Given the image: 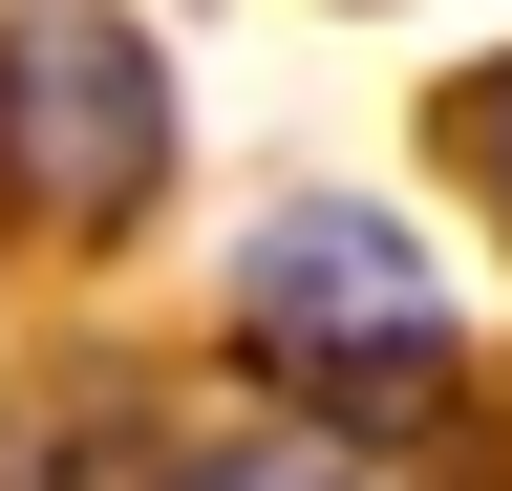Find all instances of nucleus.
Wrapping results in <instances>:
<instances>
[{
	"label": "nucleus",
	"mask_w": 512,
	"mask_h": 491,
	"mask_svg": "<svg viewBox=\"0 0 512 491\" xmlns=\"http://www.w3.org/2000/svg\"><path fill=\"white\" fill-rule=\"evenodd\" d=\"M235 363L299 427L384 449V427H448V406H470V299L427 278V235L384 193H278L235 235Z\"/></svg>",
	"instance_id": "f257e3e1"
},
{
	"label": "nucleus",
	"mask_w": 512,
	"mask_h": 491,
	"mask_svg": "<svg viewBox=\"0 0 512 491\" xmlns=\"http://www.w3.org/2000/svg\"><path fill=\"white\" fill-rule=\"evenodd\" d=\"M171 43L128 0H0V214L43 257H107V235L171 214Z\"/></svg>",
	"instance_id": "f03ea898"
},
{
	"label": "nucleus",
	"mask_w": 512,
	"mask_h": 491,
	"mask_svg": "<svg viewBox=\"0 0 512 491\" xmlns=\"http://www.w3.org/2000/svg\"><path fill=\"white\" fill-rule=\"evenodd\" d=\"M150 491H363L342 427H235V449H150Z\"/></svg>",
	"instance_id": "7ed1b4c3"
},
{
	"label": "nucleus",
	"mask_w": 512,
	"mask_h": 491,
	"mask_svg": "<svg viewBox=\"0 0 512 491\" xmlns=\"http://www.w3.org/2000/svg\"><path fill=\"white\" fill-rule=\"evenodd\" d=\"M427 150H448V193H491V235H512V43H491L448 107H427Z\"/></svg>",
	"instance_id": "20e7f679"
}]
</instances>
